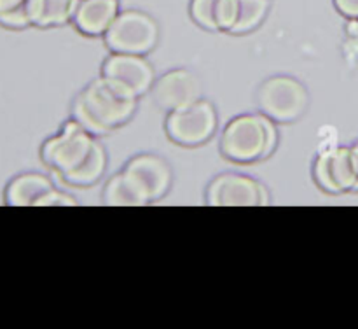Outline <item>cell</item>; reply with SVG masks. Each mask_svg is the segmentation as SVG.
<instances>
[{"mask_svg": "<svg viewBox=\"0 0 358 329\" xmlns=\"http://www.w3.org/2000/svg\"><path fill=\"white\" fill-rule=\"evenodd\" d=\"M138 97L107 77H94L73 98L70 118L76 119L91 135H107L131 121L138 111Z\"/></svg>", "mask_w": 358, "mask_h": 329, "instance_id": "obj_1", "label": "cell"}, {"mask_svg": "<svg viewBox=\"0 0 358 329\" xmlns=\"http://www.w3.org/2000/svg\"><path fill=\"white\" fill-rule=\"evenodd\" d=\"M280 142L278 125L268 115L238 114L224 125L219 149L222 158L236 164H254L273 156Z\"/></svg>", "mask_w": 358, "mask_h": 329, "instance_id": "obj_2", "label": "cell"}, {"mask_svg": "<svg viewBox=\"0 0 358 329\" xmlns=\"http://www.w3.org/2000/svg\"><path fill=\"white\" fill-rule=\"evenodd\" d=\"M255 104L259 112L276 125H290L299 121L310 108V91L297 77L276 74L259 84Z\"/></svg>", "mask_w": 358, "mask_h": 329, "instance_id": "obj_3", "label": "cell"}, {"mask_svg": "<svg viewBox=\"0 0 358 329\" xmlns=\"http://www.w3.org/2000/svg\"><path fill=\"white\" fill-rule=\"evenodd\" d=\"M94 142L96 136L70 118L59 126L58 132L41 144L38 156L49 170L62 177L83 163Z\"/></svg>", "mask_w": 358, "mask_h": 329, "instance_id": "obj_4", "label": "cell"}, {"mask_svg": "<svg viewBox=\"0 0 358 329\" xmlns=\"http://www.w3.org/2000/svg\"><path fill=\"white\" fill-rule=\"evenodd\" d=\"M159 34V24L149 13L124 9L103 35V42L110 52L147 56L156 49Z\"/></svg>", "mask_w": 358, "mask_h": 329, "instance_id": "obj_5", "label": "cell"}, {"mask_svg": "<svg viewBox=\"0 0 358 329\" xmlns=\"http://www.w3.org/2000/svg\"><path fill=\"white\" fill-rule=\"evenodd\" d=\"M219 130V114L210 100L199 98L185 107L166 112L164 132L180 147H199L210 142Z\"/></svg>", "mask_w": 358, "mask_h": 329, "instance_id": "obj_6", "label": "cell"}, {"mask_svg": "<svg viewBox=\"0 0 358 329\" xmlns=\"http://www.w3.org/2000/svg\"><path fill=\"white\" fill-rule=\"evenodd\" d=\"M205 202L210 206H264L271 203V195L255 177L240 172H224L208 182Z\"/></svg>", "mask_w": 358, "mask_h": 329, "instance_id": "obj_7", "label": "cell"}, {"mask_svg": "<svg viewBox=\"0 0 358 329\" xmlns=\"http://www.w3.org/2000/svg\"><path fill=\"white\" fill-rule=\"evenodd\" d=\"M313 181L329 195L358 191V174L352 146H336L320 150L313 161Z\"/></svg>", "mask_w": 358, "mask_h": 329, "instance_id": "obj_8", "label": "cell"}, {"mask_svg": "<svg viewBox=\"0 0 358 329\" xmlns=\"http://www.w3.org/2000/svg\"><path fill=\"white\" fill-rule=\"evenodd\" d=\"M100 76L107 77L138 98L150 93L157 77L154 65L147 56L129 52H108L101 63Z\"/></svg>", "mask_w": 358, "mask_h": 329, "instance_id": "obj_9", "label": "cell"}, {"mask_svg": "<svg viewBox=\"0 0 358 329\" xmlns=\"http://www.w3.org/2000/svg\"><path fill=\"white\" fill-rule=\"evenodd\" d=\"M150 94L157 107L171 112L203 98V83L194 70L178 66L156 77Z\"/></svg>", "mask_w": 358, "mask_h": 329, "instance_id": "obj_10", "label": "cell"}, {"mask_svg": "<svg viewBox=\"0 0 358 329\" xmlns=\"http://www.w3.org/2000/svg\"><path fill=\"white\" fill-rule=\"evenodd\" d=\"M122 170L133 178L149 203L159 202L168 195L173 184L171 164L154 153H140L129 158Z\"/></svg>", "mask_w": 358, "mask_h": 329, "instance_id": "obj_11", "label": "cell"}, {"mask_svg": "<svg viewBox=\"0 0 358 329\" xmlns=\"http://www.w3.org/2000/svg\"><path fill=\"white\" fill-rule=\"evenodd\" d=\"M119 13V0H79L72 24L87 37H103Z\"/></svg>", "mask_w": 358, "mask_h": 329, "instance_id": "obj_12", "label": "cell"}, {"mask_svg": "<svg viewBox=\"0 0 358 329\" xmlns=\"http://www.w3.org/2000/svg\"><path fill=\"white\" fill-rule=\"evenodd\" d=\"M55 188V182L42 172H21L3 188V203L7 206H35L38 200Z\"/></svg>", "mask_w": 358, "mask_h": 329, "instance_id": "obj_13", "label": "cell"}, {"mask_svg": "<svg viewBox=\"0 0 358 329\" xmlns=\"http://www.w3.org/2000/svg\"><path fill=\"white\" fill-rule=\"evenodd\" d=\"M79 0H27L31 27L55 28L72 23Z\"/></svg>", "mask_w": 358, "mask_h": 329, "instance_id": "obj_14", "label": "cell"}, {"mask_svg": "<svg viewBox=\"0 0 358 329\" xmlns=\"http://www.w3.org/2000/svg\"><path fill=\"white\" fill-rule=\"evenodd\" d=\"M108 167V154L103 144L96 142L91 147L90 154L84 158L83 163L70 170L69 174L62 175L63 182L69 184L70 188H91L96 184L105 175Z\"/></svg>", "mask_w": 358, "mask_h": 329, "instance_id": "obj_15", "label": "cell"}, {"mask_svg": "<svg viewBox=\"0 0 358 329\" xmlns=\"http://www.w3.org/2000/svg\"><path fill=\"white\" fill-rule=\"evenodd\" d=\"M101 202L108 206H143L149 205L145 196L124 170L110 175L101 191Z\"/></svg>", "mask_w": 358, "mask_h": 329, "instance_id": "obj_16", "label": "cell"}, {"mask_svg": "<svg viewBox=\"0 0 358 329\" xmlns=\"http://www.w3.org/2000/svg\"><path fill=\"white\" fill-rule=\"evenodd\" d=\"M269 13V0H240V18L231 35H247L257 30Z\"/></svg>", "mask_w": 358, "mask_h": 329, "instance_id": "obj_17", "label": "cell"}, {"mask_svg": "<svg viewBox=\"0 0 358 329\" xmlns=\"http://www.w3.org/2000/svg\"><path fill=\"white\" fill-rule=\"evenodd\" d=\"M215 7L217 0H191V4H189L191 20L205 30L217 31Z\"/></svg>", "mask_w": 358, "mask_h": 329, "instance_id": "obj_18", "label": "cell"}, {"mask_svg": "<svg viewBox=\"0 0 358 329\" xmlns=\"http://www.w3.org/2000/svg\"><path fill=\"white\" fill-rule=\"evenodd\" d=\"M240 18V0H217L215 24L217 31L231 34Z\"/></svg>", "mask_w": 358, "mask_h": 329, "instance_id": "obj_19", "label": "cell"}, {"mask_svg": "<svg viewBox=\"0 0 358 329\" xmlns=\"http://www.w3.org/2000/svg\"><path fill=\"white\" fill-rule=\"evenodd\" d=\"M0 27L6 30H24V28L31 27L27 6L0 14Z\"/></svg>", "mask_w": 358, "mask_h": 329, "instance_id": "obj_20", "label": "cell"}, {"mask_svg": "<svg viewBox=\"0 0 358 329\" xmlns=\"http://www.w3.org/2000/svg\"><path fill=\"white\" fill-rule=\"evenodd\" d=\"M79 205L76 196H72L70 192L62 191L55 186L52 189H49L44 196L37 202L35 206H76Z\"/></svg>", "mask_w": 358, "mask_h": 329, "instance_id": "obj_21", "label": "cell"}, {"mask_svg": "<svg viewBox=\"0 0 358 329\" xmlns=\"http://www.w3.org/2000/svg\"><path fill=\"white\" fill-rule=\"evenodd\" d=\"M334 6L346 20H358V0H334Z\"/></svg>", "mask_w": 358, "mask_h": 329, "instance_id": "obj_22", "label": "cell"}, {"mask_svg": "<svg viewBox=\"0 0 358 329\" xmlns=\"http://www.w3.org/2000/svg\"><path fill=\"white\" fill-rule=\"evenodd\" d=\"M27 6V0H0V14Z\"/></svg>", "mask_w": 358, "mask_h": 329, "instance_id": "obj_23", "label": "cell"}, {"mask_svg": "<svg viewBox=\"0 0 358 329\" xmlns=\"http://www.w3.org/2000/svg\"><path fill=\"white\" fill-rule=\"evenodd\" d=\"M352 156H353V163H355V170L358 174V140L352 146Z\"/></svg>", "mask_w": 358, "mask_h": 329, "instance_id": "obj_24", "label": "cell"}]
</instances>
